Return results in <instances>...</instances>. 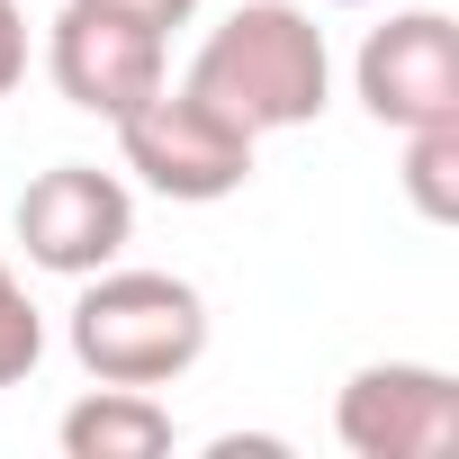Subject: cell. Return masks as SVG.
<instances>
[{
  "instance_id": "obj_12",
  "label": "cell",
  "mask_w": 459,
  "mask_h": 459,
  "mask_svg": "<svg viewBox=\"0 0 459 459\" xmlns=\"http://www.w3.org/2000/svg\"><path fill=\"white\" fill-rule=\"evenodd\" d=\"M100 10H126V19H144V28H162V37H171V28H189V19H198V0H100Z\"/></svg>"
},
{
  "instance_id": "obj_11",
  "label": "cell",
  "mask_w": 459,
  "mask_h": 459,
  "mask_svg": "<svg viewBox=\"0 0 459 459\" xmlns=\"http://www.w3.org/2000/svg\"><path fill=\"white\" fill-rule=\"evenodd\" d=\"M19 82H28V19H19V0H0V100Z\"/></svg>"
},
{
  "instance_id": "obj_10",
  "label": "cell",
  "mask_w": 459,
  "mask_h": 459,
  "mask_svg": "<svg viewBox=\"0 0 459 459\" xmlns=\"http://www.w3.org/2000/svg\"><path fill=\"white\" fill-rule=\"evenodd\" d=\"M37 360H46V316H37V298L19 289V271L0 262V387L37 378Z\"/></svg>"
},
{
  "instance_id": "obj_9",
  "label": "cell",
  "mask_w": 459,
  "mask_h": 459,
  "mask_svg": "<svg viewBox=\"0 0 459 459\" xmlns=\"http://www.w3.org/2000/svg\"><path fill=\"white\" fill-rule=\"evenodd\" d=\"M405 198H414L432 225L459 216V117H441V126H405Z\"/></svg>"
},
{
  "instance_id": "obj_3",
  "label": "cell",
  "mask_w": 459,
  "mask_h": 459,
  "mask_svg": "<svg viewBox=\"0 0 459 459\" xmlns=\"http://www.w3.org/2000/svg\"><path fill=\"white\" fill-rule=\"evenodd\" d=\"M253 126H235L216 100H198L189 82L171 91H144L126 117H117V153H126V171L153 189V198H171V207H216V198H235L244 180H253Z\"/></svg>"
},
{
  "instance_id": "obj_7",
  "label": "cell",
  "mask_w": 459,
  "mask_h": 459,
  "mask_svg": "<svg viewBox=\"0 0 459 459\" xmlns=\"http://www.w3.org/2000/svg\"><path fill=\"white\" fill-rule=\"evenodd\" d=\"M351 91L378 126H441L459 117V28L441 10H396L387 28L360 37L351 55Z\"/></svg>"
},
{
  "instance_id": "obj_5",
  "label": "cell",
  "mask_w": 459,
  "mask_h": 459,
  "mask_svg": "<svg viewBox=\"0 0 459 459\" xmlns=\"http://www.w3.org/2000/svg\"><path fill=\"white\" fill-rule=\"evenodd\" d=\"M333 441L351 459H441L459 441V378L423 360H369L333 396Z\"/></svg>"
},
{
  "instance_id": "obj_8",
  "label": "cell",
  "mask_w": 459,
  "mask_h": 459,
  "mask_svg": "<svg viewBox=\"0 0 459 459\" xmlns=\"http://www.w3.org/2000/svg\"><path fill=\"white\" fill-rule=\"evenodd\" d=\"M55 441L73 450V459H162L171 450V405L153 396V387H91L64 423H55Z\"/></svg>"
},
{
  "instance_id": "obj_13",
  "label": "cell",
  "mask_w": 459,
  "mask_h": 459,
  "mask_svg": "<svg viewBox=\"0 0 459 459\" xmlns=\"http://www.w3.org/2000/svg\"><path fill=\"white\" fill-rule=\"evenodd\" d=\"M333 10H369V0H333Z\"/></svg>"
},
{
  "instance_id": "obj_4",
  "label": "cell",
  "mask_w": 459,
  "mask_h": 459,
  "mask_svg": "<svg viewBox=\"0 0 459 459\" xmlns=\"http://www.w3.org/2000/svg\"><path fill=\"white\" fill-rule=\"evenodd\" d=\"M19 244H28L37 271L91 280V271H108L135 244V198L100 162H55V171H37L19 189Z\"/></svg>"
},
{
  "instance_id": "obj_6",
  "label": "cell",
  "mask_w": 459,
  "mask_h": 459,
  "mask_svg": "<svg viewBox=\"0 0 459 459\" xmlns=\"http://www.w3.org/2000/svg\"><path fill=\"white\" fill-rule=\"evenodd\" d=\"M46 73L82 117H126L144 91H162V28L100 10V0H64L55 28H46Z\"/></svg>"
},
{
  "instance_id": "obj_1",
  "label": "cell",
  "mask_w": 459,
  "mask_h": 459,
  "mask_svg": "<svg viewBox=\"0 0 459 459\" xmlns=\"http://www.w3.org/2000/svg\"><path fill=\"white\" fill-rule=\"evenodd\" d=\"M189 91L216 100L235 126L253 135H280V126H316L325 100H333V55H325V28L298 10V0H244L235 19H216L198 64H189Z\"/></svg>"
},
{
  "instance_id": "obj_2",
  "label": "cell",
  "mask_w": 459,
  "mask_h": 459,
  "mask_svg": "<svg viewBox=\"0 0 459 459\" xmlns=\"http://www.w3.org/2000/svg\"><path fill=\"white\" fill-rule=\"evenodd\" d=\"M207 351V298L171 271H91L73 298V360L108 387H171Z\"/></svg>"
}]
</instances>
